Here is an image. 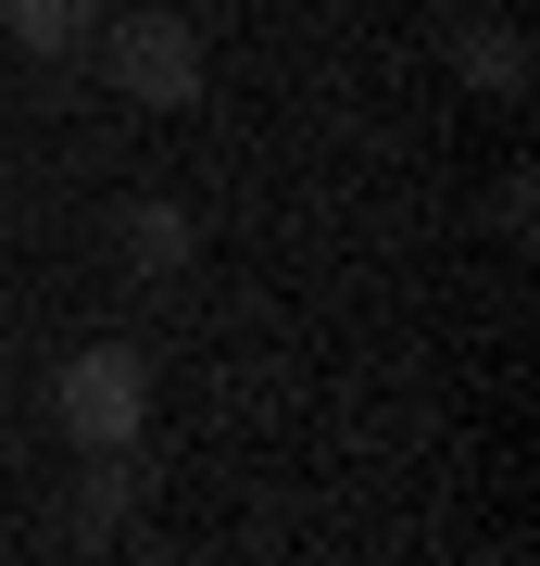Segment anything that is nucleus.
I'll return each instance as SVG.
<instances>
[{
    "label": "nucleus",
    "instance_id": "nucleus-5",
    "mask_svg": "<svg viewBox=\"0 0 540 566\" xmlns=\"http://www.w3.org/2000/svg\"><path fill=\"white\" fill-rule=\"evenodd\" d=\"M126 252H139V264H177L189 227H177V214H126Z\"/></svg>",
    "mask_w": 540,
    "mask_h": 566
},
{
    "label": "nucleus",
    "instance_id": "nucleus-2",
    "mask_svg": "<svg viewBox=\"0 0 540 566\" xmlns=\"http://www.w3.org/2000/svg\"><path fill=\"white\" fill-rule=\"evenodd\" d=\"M100 76L126 88V102H151V114H177V102H201V39H189V13H100Z\"/></svg>",
    "mask_w": 540,
    "mask_h": 566
},
{
    "label": "nucleus",
    "instance_id": "nucleus-1",
    "mask_svg": "<svg viewBox=\"0 0 540 566\" xmlns=\"http://www.w3.org/2000/svg\"><path fill=\"white\" fill-rule=\"evenodd\" d=\"M51 416H63V441H76V453H126V441H139V416H151V365L126 353V340H88V353H63V378H51Z\"/></svg>",
    "mask_w": 540,
    "mask_h": 566
},
{
    "label": "nucleus",
    "instance_id": "nucleus-3",
    "mask_svg": "<svg viewBox=\"0 0 540 566\" xmlns=\"http://www.w3.org/2000/svg\"><path fill=\"white\" fill-rule=\"evenodd\" d=\"M0 25H13V51H39V63H76L100 39V0H0Z\"/></svg>",
    "mask_w": 540,
    "mask_h": 566
},
{
    "label": "nucleus",
    "instance_id": "nucleus-4",
    "mask_svg": "<svg viewBox=\"0 0 540 566\" xmlns=\"http://www.w3.org/2000/svg\"><path fill=\"white\" fill-rule=\"evenodd\" d=\"M114 516H126V453H100V479H88V516H76V542L100 554V542H114Z\"/></svg>",
    "mask_w": 540,
    "mask_h": 566
}]
</instances>
